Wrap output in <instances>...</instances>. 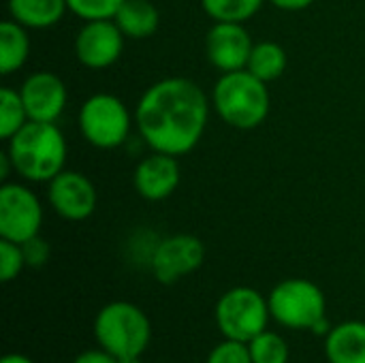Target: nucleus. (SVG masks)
Segmentation results:
<instances>
[{
    "mask_svg": "<svg viewBox=\"0 0 365 363\" xmlns=\"http://www.w3.org/2000/svg\"><path fill=\"white\" fill-rule=\"evenodd\" d=\"M73 363H120V359L113 357L111 353H107L105 349H92V351L77 355Z\"/></svg>",
    "mask_w": 365,
    "mask_h": 363,
    "instance_id": "nucleus-27",
    "label": "nucleus"
},
{
    "mask_svg": "<svg viewBox=\"0 0 365 363\" xmlns=\"http://www.w3.org/2000/svg\"><path fill=\"white\" fill-rule=\"evenodd\" d=\"M24 267H26V259H24L21 244L0 240V280L2 282L15 280Z\"/></svg>",
    "mask_w": 365,
    "mask_h": 363,
    "instance_id": "nucleus-24",
    "label": "nucleus"
},
{
    "mask_svg": "<svg viewBox=\"0 0 365 363\" xmlns=\"http://www.w3.org/2000/svg\"><path fill=\"white\" fill-rule=\"evenodd\" d=\"M205 261V246L199 237L178 233L160 240L152 252V272L160 285H175L180 278L197 272Z\"/></svg>",
    "mask_w": 365,
    "mask_h": 363,
    "instance_id": "nucleus-9",
    "label": "nucleus"
},
{
    "mask_svg": "<svg viewBox=\"0 0 365 363\" xmlns=\"http://www.w3.org/2000/svg\"><path fill=\"white\" fill-rule=\"evenodd\" d=\"M66 139L56 122H28L6 141L15 171L28 182H51L66 165Z\"/></svg>",
    "mask_w": 365,
    "mask_h": 363,
    "instance_id": "nucleus-2",
    "label": "nucleus"
},
{
    "mask_svg": "<svg viewBox=\"0 0 365 363\" xmlns=\"http://www.w3.org/2000/svg\"><path fill=\"white\" fill-rule=\"evenodd\" d=\"M255 43L237 21H214L205 36V53L214 68L220 73L242 71L248 66V58Z\"/></svg>",
    "mask_w": 365,
    "mask_h": 363,
    "instance_id": "nucleus-12",
    "label": "nucleus"
},
{
    "mask_svg": "<svg viewBox=\"0 0 365 363\" xmlns=\"http://www.w3.org/2000/svg\"><path fill=\"white\" fill-rule=\"evenodd\" d=\"M19 94L32 122H56L64 113L68 101L64 81L49 71L28 75L19 88Z\"/></svg>",
    "mask_w": 365,
    "mask_h": 363,
    "instance_id": "nucleus-13",
    "label": "nucleus"
},
{
    "mask_svg": "<svg viewBox=\"0 0 365 363\" xmlns=\"http://www.w3.org/2000/svg\"><path fill=\"white\" fill-rule=\"evenodd\" d=\"M252 363H289V344L274 332H263L248 342Z\"/></svg>",
    "mask_w": 365,
    "mask_h": 363,
    "instance_id": "nucleus-22",
    "label": "nucleus"
},
{
    "mask_svg": "<svg viewBox=\"0 0 365 363\" xmlns=\"http://www.w3.org/2000/svg\"><path fill=\"white\" fill-rule=\"evenodd\" d=\"M210 118V98L188 77H165L139 98L135 122L152 152L184 156L201 141Z\"/></svg>",
    "mask_w": 365,
    "mask_h": 363,
    "instance_id": "nucleus-1",
    "label": "nucleus"
},
{
    "mask_svg": "<svg viewBox=\"0 0 365 363\" xmlns=\"http://www.w3.org/2000/svg\"><path fill=\"white\" fill-rule=\"evenodd\" d=\"M287 64H289V58L282 45L274 41H261V43H255L246 68L259 79H263L265 83H269L282 77V73L287 71Z\"/></svg>",
    "mask_w": 365,
    "mask_h": 363,
    "instance_id": "nucleus-19",
    "label": "nucleus"
},
{
    "mask_svg": "<svg viewBox=\"0 0 365 363\" xmlns=\"http://www.w3.org/2000/svg\"><path fill=\"white\" fill-rule=\"evenodd\" d=\"M28 122H30V118H28V111H26L19 90L4 86L0 90V137L4 141H9Z\"/></svg>",
    "mask_w": 365,
    "mask_h": 363,
    "instance_id": "nucleus-20",
    "label": "nucleus"
},
{
    "mask_svg": "<svg viewBox=\"0 0 365 363\" xmlns=\"http://www.w3.org/2000/svg\"><path fill=\"white\" fill-rule=\"evenodd\" d=\"M276 323L289 329H314L325 319L327 302L319 285L306 278H289L274 287L267 297Z\"/></svg>",
    "mask_w": 365,
    "mask_h": 363,
    "instance_id": "nucleus-6",
    "label": "nucleus"
},
{
    "mask_svg": "<svg viewBox=\"0 0 365 363\" xmlns=\"http://www.w3.org/2000/svg\"><path fill=\"white\" fill-rule=\"evenodd\" d=\"M216 325L225 338L250 342L265 332L272 317L269 302L250 287L229 289L216 304Z\"/></svg>",
    "mask_w": 365,
    "mask_h": 363,
    "instance_id": "nucleus-7",
    "label": "nucleus"
},
{
    "mask_svg": "<svg viewBox=\"0 0 365 363\" xmlns=\"http://www.w3.org/2000/svg\"><path fill=\"white\" fill-rule=\"evenodd\" d=\"M11 169L15 171V167H13L11 158H9V154H6V150H4V152L0 154V180H2V182H6V178H9Z\"/></svg>",
    "mask_w": 365,
    "mask_h": 363,
    "instance_id": "nucleus-29",
    "label": "nucleus"
},
{
    "mask_svg": "<svg viewBox=\"0 0 365 363\" xmlns=\"http://www.w3.org/2000/svg\"><path fill=\"white\" fill-rule=\"evenodd\" d=\"M329 363H365V323L346 321L325 336Z\"/></svg>",
    "mask_w": 365,
    "mask_h": 363,
    "instance_id": "nucleus-15",
    "label": "nucleus"
},
{
    "mask_svg": "<svg viewBox=\"0 0 365 363\" xmlns=\"http://www.w3.org/2000/svg\"><path fill=\"white\" fill-rule=\"evenodd\" d=\"M274 6L282 9V11H304L308 9L314 0H269Z\"/></svg>",
    "mask_w": 365,
    "mask_h": 363,
    "instance_id": "nucleus-28",
    "label": "nucleus"
},
{
    "mask_svg": "<svg viewBox=\"0 0 365 363\" xmlns=\"http://www.w3.org/2000/svg\"><path fill=\"white\" fill-rule=\"evenodd\" d=\"M43 205L34 190L17 182H4L0 188V237L24 244L41 233Z\"/></svg>",
    "mask_w": 365,
    "mask_h": 363,
    "instance_id": "nucleus-8",
    "label": "nucleus"
},
{
    "mask_svg": "<svg viewBox=\"0 0 365 363\" xmlns=\"http://www.w3.org/2000/svg\"><path fill=\"white\" fill-rule=\"evenodd\" d=\"M120 363H141L139 357H133V359H120Z\"/></svg>",
    "mask_w": 365,
    "mask_h": 363,
    "instance_id": "nucleus-31",
    "label": "nucleus"
},
{
    "mask_svg": "<svg viewBox=\"0 0 365 363\" xmlns=\"http://www.w3.org/2000/svg\"><path fill=\"white\" fill-rule=\"evenodd\" d=\"M0 363H34L30 357L21 355V353H11V355H4Z\"/></svg>",
    "mask_w": 365,
    "mask_h": 363,
    "instance_id": "nucleus-30",
    "label": "nucleus"
},
{
    "mask_svg": "<svg viewBox=\"0 0 365 363\" xmlns=\"http://www.w3.org/2000/svg\"><path fill=\"white\" fill-rule=\"evenodd\" d=\"M263 2L265 0H201V6L214 21L244 24L261 11Z\"/></svg>",
    "mask_w": 365,
    "mask_h": 363,
    "instance_id": "nucleus-21",
    "label": "nucleus"
},
{
    "mask_svg": "<svg viewBox=\"0 0 365 363\" xmlns=\"http://www.w3.org/2000/svg\"><path fill=\"white\" fill-rule=\"evenodd\" d=\"M124 0H66L71 13L81 17L83 21L92 19H113Z\"/></svg>",
    "mask_w": 365,
    "mask_h": 363,
    "instance_id": "nucleus-23",
    "label": "nucleus"
},
{
    "mask_svg": "<svg viewBox=\"0 0 365 363\" xmlns=\"http://www.w3.org/2000/svg\"><path fill=\"white\" fill-rule=\"evenodd\" d=\"M47 199L53 212L71 223L86 220L96 210V188L79 171L64 169L47 182Z\"/></svg>",
    "mask_w": 365,
    "mask_h": 363,
    "instance_id": "nucleus-11",
    "label": "nucleus"
},
{
    "mask_svg": "<svg viewBox=\"0 0 365 363\" xmlns=\"http://www.w3.org/2000/svg\"><path fill=\"white\" fill-rule=\"evenodd\" d=\"M124 34L113 19H92L83 21L75 36L77 60L92 71H103L113 66L124 49Z\"/></svg>",
    "mask_w": 365,
    "mask_h": 363,
    "instance_id": "nucleus-10",
    "label": "nucleus"
},
{
    "mask_svg": "<svg viewBox=\"0 0 365 363\" xmlns=\"http://www.w3.org/2000/svg\"><path fill=\"white\" fill-rule=\"evenodd\" d=\"M30 56L28 28L15 19H4L0 26V73L11 75L19 71Z\"/></svg>",
    "mask_w": 365,
    "mask_h": 363,
    "instance_id": "nucleus-18",
    "label": "nucleus"
},
{
    "mask_svg": "<svg viewBox=\"0 0 365 363\" xmlns=\"http://www.w3.org/2000/svg\"><path fill=\"white\" fill-rule=\"evenodd\" d=\"M135 190L148 201H163L180 186V165L175 156L152 152L139 160L133 173Z\"/></svg>",
    "mask_w": 365,
    "mask_h": 363,
    "instance_id": "nucleus-14",
    "label": "nucleus"
},
{
    "mask_svg": "<svg viewBox=\"0 0 365 363\" xmlns=\"http://www.w3.org/2000/svg\"><path fill=\"white\" fill-rule=\"evenodd\" d=\"M94 338L118 359L141 357L152 338L150 319L130 302H111L94 319Z\"/></svg>",
    "mask_w": 365,
    "mask_h": 363,
    "instance_id": "nucleus-4",
    "label": "nucleus"
},
{
    "mask_svg": "<svg viewBox=\"0 0 365 363\" xmlns=\"http://www.w3.org/2000/svg\"><path fill=\"white\" fill-rule=\"evenodd\" d=\"M77 124L90 145L98 150H115L130 137L133 116L122 98L98 92L83 101Z\"/></svg>",
    "mask_w": 365,
    "mask_h": 363,
    "instance_id": "nucleus-5",
    "label": "nucleus"
},
{
    "mask_svg": "<svg viewBox=\"0 0 365 363\" xmlns=\"http://www.w3.org/2000/svg\"><path fill=\"white\" fill-rule=\"evenodd\" d=\"M66 9V0H9L11 19L34 30L56 26L64 17Z\"/></svg>",
    "mask_w": 365,
    "mask_h": 363,
    "instance_id": "nucleus-17",
    "label": "nucleus"
},
{
    "mask_svg": "<svg viewBox=\"0 0 365 363\" xmlns=\"http://www.w3.org/2000/svg\"><path fill=\"white\" fill-rule=\"evenodd\" d=\"M269 90L263 79L248 68L222 73L212 90V107L233 128L250 131L269 116Z\"/></svg>",
    "mask_w": 365,
    "mask_h": 363,
    "instance_id": "nucleus-3",
    "label": "nucleus"
},
{
    "mask_svg": "<svg viewBox=\"0 0 365 363\" xmlns=\"http://www.w3.org/2000/svg\"><path fill=\"white\" fill-rule=\"evenodd\" d=\"M207 363H252V355L248 342L227 338L225 342L212 349V353L207 355Z\"/></svg>",
    "mask_w": 365,
    "mask_h": 363,
    "instance_id": "nucleus-25",
    "label": "nucleus"
},
{
    "mask_svg": "<svg viewBox=\"0 0 365 363\" xmlns=\"http://www.w3.org/2000/svg\"><path fill=\"white\" fill-rule=\"evenodd\" d=\"M21 250H24L26 267H34V270L43 267V265L49 261V252H51L49 244H47L41 235H36V237L24 242V244H21Z\"/></svg>",
    "mask_w": 365,
    "mask_h": 363,
    "instance_id": "nucleus-26",
    "label": "nucleus"
},
{
    "mask_svg": "<svg viewBox=\"0 0 365 363\" xmlns=\"http://www.w3.org/2000/svg\"><path fill=\"white\" fill-rule=\"evenodd\" d=\"M113 21L118 24V28L126 39L141 41L158 30L160 13L150 0H124Z\"/></svg>",
    "mask_w": 365,
    "mask_h": 363,
    "instance_id": "nucleus-16",
    "label": "nucleus"
}]
</instances>
